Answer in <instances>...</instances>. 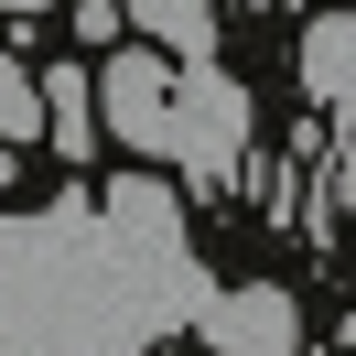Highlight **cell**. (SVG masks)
<instances>
[{"label":"cell","mask_w":356,"mask_h":356,"mask_svg":"<svg viewBox=\"0 0 356 356\" xmlns=\"http://www.w3.org/2000/svg\"><path fill=\"white\" fill-rule=\"evenodd\" d=\"M173 162L195 195H227L248 162V87L227 65H173Z\"/></svg>","instance_id":"cell-1"},{"label":"cell","mask_w":356,"mask_h":356,"mask_svg":"<svg viewBox=\"0 0 356 356\" xmlns=\"http://www.w3.org/2000/svg\"><path fill=\"white\" fill-rule=\"evenodd\" d=\"M97 130L108 140H130V152H173V54H152V44H130L119 33L108 54H97Z\"/></svg>","instance_id":"cell-2"},{"label":"cell","mask_w":356,"mask_h":356,"mask_svg":"<svg viewBox=\"0 0 356 356\" xmlns=\"http://www.w3.org/2000/svg\"><path fill=\"white\" fill-rule=\"evenodd\" d=\"M195 334L205 356H302V302L291 281H227L195 302Z\"/></svg>","instance_id":"cell-3"},{"label":"cell","mask_w":356,"mask_h":356,"mask_svg":"<svg viewBox=\"0 0 356 356\" xmlns=\"http://www.w3.org/2000/svg\"><path fill=\"white\" fill-rule=\"evenodd\" d=\"M108 238H119V248H140L162 281H184V205H173V184L119 173V195H108Z\"/></svg>","instance_id":"cell-4"},{"label":"cell","mask_w":356,"mask_h":356,"mask_svg":"<svg viewBox=\"0 0 356 356\" xmlns=\"http://www.w3.org/2000/svg\"><path fill=\"white\" fill-rule=\"evenodd\" d=\"M291 65H302V97H313V108L356 119V11H324V22H302Z\"/></svg>","instance_id":"cell-5"},{"label":"cell","mask_w":356,"mask_h":356,"mask_svg":"<svg viewBox=\"0 0 356 356\" xmlns=\"http://www.w3.org/2000/svg\"><path fill=\"white\" fill-rule=\"evenodd\" d=\"M119 22H140V44L173 65H216V0H119Z\"/></svg>","instance_id":"cell-6"},{"label":"cell","mask_w":356,"mask_h":356,"mask_svg":"<svg viewBox=\"0 0 356 356\" xmlns=\"http://www.w3.org/2000/svg\"><path fill=\"white\" fill-rule=\"evenodd\" d=\"M44 140H54L65 162H87L97 140H108V130H97V87H87V65H54V76H44Z\"/></svg>","instance_id":"cell-7"},{"label":"cell","mask_w":356,"mask_h":356,"mask_svg":"<svg viewBox=\"0 0 356 356\" xmlns=\"http://www.w3.org/2000/svg\"><path fill=\"white\" fill-rule=\"evenodd\" d=\"M0 140H11V152H22V140H44V87L11 65V44H0Z\"/></svg>","instance_id":"cell-8"},{"label":"cell","mask_w":356,"mask_h":356,"mask_svg":"<svg viewBox=\"0 0 356 356\" xmlns=\"http://www.w3.org/2000/svg\"><path fill=\"white\" fill-rule=\"evenodd\" d=\"M76 33H87V44L108 54V44H119V0H76Z\"/></svg>","instance_id":"cell-9"},{"label":"cell","mask_w":356,"mask_h":356,"mask_svg":"<svg viewBox=\"0 0 356 356\" xmlns=\"http://www.w3.org/2000/svg\"><path fill=\"white\" fill-rule=\"evenodd\" d=\"M0 11H54V0H0Z\"/></svg>","instance_id":"cell-10"},{"label":"cell","mask_w":356,"mask_h":356,"mask_svg":"<svg viewBox=\"0 0 356 356\" xmlns=\"http://www.w3.org/2000/svg\"><path fill=\"white\" fill-rule=\"evenodd\" d=\"M0 184H11V140H0Z\"/></svg>","instance_id":"cell-11"},{"label":"cell","mask_w":356,"mask_h":356,"mask_svg":"<svg viewBox=\"0 0 356 356\" xmlns=\"http://www.w3.org/2000/svg\"><path fill=\"white\" fill-rule=\"evenodd\" d=\"M0 356H11V346H0Z\"/></svg>","instance_id":"cell-12"}]
</instances>
